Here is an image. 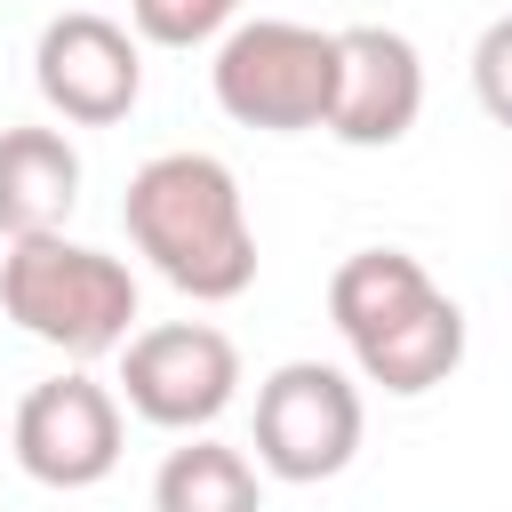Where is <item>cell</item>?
<instances>
[{
  "mask_svg": "<svg viewBox=\"0 0 512 512\" xmlns=\"http://www.w3.org/2000/svg\"><path fill=\"white\" fill-rule=\"evenodd\" d=\"M464 344H472L464 304H456L448 288H432L408 320H392L384 336L352 344V368H360V384H376V392H392V400H416V392H432V384H448V376L464 368Z\"/></svg>",
  "mask_w": 512,
  "mask_h": 512,
  "instance_id": "9",
  "label": "cell"
},
{
  "mask_svg": "<svg viewBox=\"0 0 512 512\" xmlns=\"http://www.w3.org/2000/svg\"><path fill=\"white\" fill-rule=\"evenodd\" d=\"M80 208V152L64 128L16 120L0 128V232L32 240V232H64V216Z\"/></svg>",
  "mask_w": 512,
  "mask_h": 512,
  "instance_id": "10",
  "label": "cell"
},
{
  "mask_svg": "<svg viewBox=\"0 0 512 512\" xmlns=\"http://www.w3.org/2000/svg\"><path fill=\"white\" fill-rule=\"evenodd\" d=\"M32 88L72 128H112L144 96V40L96 8H64L32 40Z\"/></svg>",
  "mask_w": 512,
  "mask_h": 512,
  "instance_id": "6",
  "label": "cell"
},
{
  "mask_svg": "<svg viewBox=\"0 0 512 512\" xmlns=\"http://www.w3.org/2000/svg\"><path fill=\"white\" fill-rule=\"evenodd\" d=\"M0 312L64 360H104L136 336V272L88 240L32 232L0 256Z\"/></svg>",
  "mask_w": 512,
  "mask_h": 512,
  "instance_id": "2",
  "label": "cell"
},
{
  "mask_svg": "<svg viewBox=\"0 0 512 512\" xmlns=\"http://www.w3.org/2000/svg\"><path fill=\"white\" fill-rule=\"evenodd\" d=\"M240 24V0H128V32L152 48H200Z\"/></svg>",
  "mask_w": 512,
  "mask_h": 512,
  "instance_id": "13",
  "label": "cell"
},
{
  "mask_svg": "<svg viewBox=\"0 0 512 512\" xmlns=\"http://www.w3.org/2000/svg\"><path fill=\"white\" fill-rule=\"evenodd\" d=\"M8 448L16 464L40 480V488H96L112 480L120 464V392L96 384L88 368H64L48 384H32L16 400V424H8Z\"/></svg>",
  "mask_w": 512,
  "mask_h": 512,
  "instance_id": "7",
  "label": "cell"
},
{
  "mask_svg": "<svg viewBox=\"0 0 512 512\" xmlns=\"http://www.w3.org/2000/svg\"><path fill=\"white\" fill-rule=\"evenodd\" d=\"M216 112L264 136H304L328 128V96H336V32L296 24V16H248L216 40L208 64Z\"/></svg>",
  "mask_w": 512,
  "mask_h": 512,
  "instance_id": "3",
  "label": "cell"
},
{
  "mask_svg": "<svg viewBox=\"0 0 512 512\" xmlns=\"http://www.w3.org/2000/svg\"><path fill=\"white\" fill-rule=\"evenodd\" d=\"M152 512H264V480L232 440L184 432V448H168L152 472Z\"/></svg>",
  "mask_w": 512,
  "mask_h": 512,
  "instance_id": "12",
  "label": "cell"
},
{
  "mask_svg": "<svg viewBox=\"0 0 512 512\" xmlns=\"http://www.w3.org/2000/svg\"><path fill=\"white\" fill-rule=\"evenodd\" d=\"M424 112V56L392 24H344L336 32V96H328V136L352 152H384L416 128Z\"/></svg>",
  "mask_w": 512,
  "mask_h": 512,
  "instance_id": "8",
  "label": "cell"
},
{
  "mask_svg": "<svg viewBox=\"0 0 512 512\" xmlns=\"http://www.w3.org/2000/svg\"><path fill=\"white\" fill-rule=\"evenodd\" d=\"M368 408H360V376L328 368V360H280L256 384V464L288 488L336 480L360 456Z\"/></svg>",
  "mask_w": 512,
  "mask_h": 512,
  "instance_id": "4",
  "label": "cell"
},
{
  "mask_svg": "<svg viewBox=\"0 0 512 512\" xmlns=\"http://www.w3.org/2000/svg\"><path fill=\"white\" fill-rule=\"evenodd\" d=\"M472 96L496 128H512V16H496L480 40H472Z\"/></svg>",
  "mask_w": 512,
  "mask_h": 512,
  "instance_id": "14",
  "label": "cell"
},
{
  "mask_svg": "<svg viewBox=\"0 0 512 512\" xmlns=\"http://www.w3.org/2000/svg\"><path fill=\"white\" fill-rule=\"evenodd\" d=\"M240 392V344L208 320H160L120 344V408L160 432H208Z\"/></svg>",
  "mask_w": 512,
  "mask_h": 512,
  "instance_id": "5",
  "label": "cell"
},
{
  "mask_svg": "<svg viewBox=\"0 0 512 512\" xmlns=\"http://www.w3.org/2000/svg\"><path fill=\"white\" fill-rule=\"evenodd\" d=\"M424 296H432V272H424L408 248H352V256L328 272V320H336L344 344L384 336V328L408 320Z\"/></svg>",
  "mask_w": 512,
  "mask_h": 512,
  "instance_id": "11",
  "label": "cell"
},
{
  "mask_svg": "<svg viewBox=\"0 0 512 512\" xmlns=\"http://www.w3.org/2000/svg\"><path fill=\"white\" fill-rule=\"evenodd\" d=\"M120 224L136 256L192 304H232L256 288V224L216 152H152L128 176Z\"/></svg>",
  "mask_w": 512,
  "mask_h": 512,
  "instance_id": "1",
  "label": "cell"
}]
</instances>
